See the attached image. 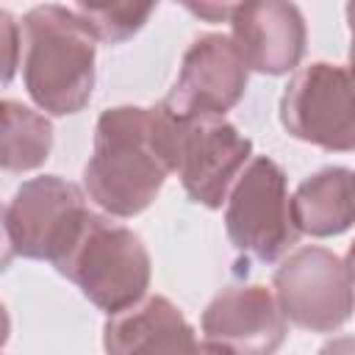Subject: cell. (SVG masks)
Segmentation results:
<instances>
[{"label":"cell","instance_id":"cell-1","mask_svg":"<svg viewBox=\"0 0 355 355\" xmlns=\"http://www.w3.org/2000/svg\"><path fill=\"white\" fill-rule=\"evenodd\" d=\"M175 172V116L161 105H116L100 114L83 186L111 216L141 214Z\"/></svg>","mask_w":355,"mask_h":355},{"label":"cell","instance_id":"cell-2","mask_svg":"<svg viewBox=\"0 0 355 355\" xmlns=\"http://www.w3.org/2000/svg\"><path fill=\"white\" fill-rule=\"evenodd\" d=\"M22 80L31 100L69 116L86 108L94 89L97 39L72 6H36L22 17Z\"/></svg>","mask_w":355,"mask_h":355},{"label":"cell","instance_id":"cell-3","mask_svg":"<svg viewBox=\"0 0 355 355\" xmlns=\"http://www.w3.org/2000/svg\"><path fill=\"white\" fill-rule=\"evenodd\" d=\"M55 269L108 316L133 308L150 288V252L144 241L130 227L100 214L86 216Z\"/></svg>","mask_w":355,"mask_h":355},{"label":"cell","instance_id":"cell-4","mask_svg":"<svg viewBox=\"0 0 355 355\" xmlns=\"http://www.w3.org/2000/svg\"><path fill=\"white\" fill-rule=\"evenodd\" d=\"M89 214L86 197L75 183L58 175L25 180L3 211L8 252L55 266L78 239Z\"/></svg>","mask_w":355,"mask_h":355},{"label":"cell","instance_id":"cell-5","mask_svg":"<svg viewBox=\"0 0 355 355\" xmlns=\"http://www.w3.org/2000/svg\"><path fill=\"white\" fill-rule=\"evenodd\" d=\"M225 230L239 252L263 263L286 255L300 230L291 216L286 172L266 155H255L230 189L225 208Z\"/></svg>","mask_w":355,"mask_h":355},{"label":"cell","instance_id":"cell-6","mask_svg":"<svg viewBox=\"0 0 355 355\" xmlns=\"http://www.w3.org/2000/svg\"><path fill=\"white\" fill-rule=\"evenodd\" d=\"M283 128L330 153L355 150V67L313 61L294 72L280 97Z\"/></svg>","mask_w":355,"mask_h":355},{"label":"cell","instance_id":"cell-7","mask_svg":"<svg viewBox=\"0 0 355 355\" xmlns=\"http://www.w3.org/2000/svg\"><path fill=\"white\" fill-rule=\"evenodd\" d=\"M272 286L283 316L311 333H333L355 311V280L324 247L294 250L277 266Z\"/></svg>","mask_w":355,"mask_h":355},{"label":"cell","instance_id":"cell-8","mask_svg":"<svg viewBox=\"0 0 355 355\" xmlns=\"http://www.w3.org/2000/svg\"><path fill=\"white\" fill-rule=\"evenodd\" d=\"M250 155L252 141L225 116H175V172L194 202L219 208Z\"/></svg>","mask_w":355,"mask_h":355},{"label":"cell","instance_id":"cell-9","mask_svg":"<svg viewBox=\"0 0 355 355\" xmlns=\"http://www.w3.org/2000/svg\"><path fill=\"white\" fill-rule=\"evenodd\" d=\"M247 72L236 42L225 33H202L183 53L178 80L164 108L178 119L225 116L247 89Z\"/></svg>","mask_w":355,"mask_h":355},{"label":"cell","instance_id":"cell-10","mask_svg":"<svg viewBox=\"0 0 355 355\" xmlns=\"http://www.w3.org/2000/svg\"><path fill=\"white\" fill-rule=\"evenodd\" d=\"M202 338L230 355H275L288 327L266 286H230L200 316Z\"/></svg>","mask_w":355,"mask_h":355},{"label":"cell","instance_id":"cell-11","mask_svg":"<svg viewBox=\"0 0 355 355\" xmlns=\"http://www.w3.org/2000/svg\"><path fill=\"white\" fill-rule=\"evenodd\" d=\"M103 347L105 355H230L205 338L200 341L180 308L161 294L108 316Z\"/></svg>","mask_w":355,"mask_h":355},{"label":"cell","instance_id":"cell-12","mask_svg":"<svg viewBox=\"0 0 355 355\" xmlns=\"http://www.w3.org/2000/svg\"><path fill=\"white\" fill-rule=\"evenodd\" d=\"M230 31L244 64L261 75H286L305 53V19L294 3H239L230 14Z\"/></svg>","mask_w":355,"mask_h":355},{"label":"cell","instance_id":"cell-13","mask_svg":"<svg viewBox=\"0 0 355 355\" xmlns=\"http://www.w3.org/2000/svg\"><path fill=\"white\" fill-rule=\"evenodd\" d=\"M291 216L300 233L327 239L355 225V172L324 166L305 178L291 197Z\"/></svg>","mask_w":355,"mask_h":355},{"label":"cell","instance_id":"cell-14","mask_svg":"<svg viewBox=\"0 0 355 355\" xmlns=\"http://www.w3.org/2000/svg\"><path fill=\"white\" fill-rule=\"evenodd\" d=\"M3 136H0V164L6 172H31L42 166L53 147V125L44 114L17 103L3 100Z\"/></svg>","mask_w":355,"mask_h":355},{"label":"cell","instance_id":"cell-15","mask_svg":"<svg viewBox=\"0 0 355 355\" xmlns=\"http://www.w3.org/2000/svg\"><path fill=\"white\" fill-rule=\"evenodd\" d=\"M75 14L86 22V28L94 33L97 42L105 44H119L130 39L155 11L153 3L136 6V3H111V6H97V3H78L72 6Z\"/></svg>","mask_w":355,"mask_h":355},{"label":"cell","instance_id":"cell-16","mask_svg":"<svg viewBox=\"0 0 355 355\" xmlns=\"http://www.w3.org/2000/svg\"><path fill=\"white\" fill-rule=\"evenodd\" d=\"M0 19H3V44H6V75H3V80L8 83L11 75H14V67H17V50H22V39H17L22 31H19V25L14 22V17L8 11H0Z\"/></svg>","mask_w":355,"mask_h":355},{"label":"cell","instance_id":"cell-17","mask_svg":"<svg viewBox=\"0 0 355 355\" xmlns=\"http://www.w3.org/2000/svg\"><path fill=\"white\" fill-rule=\"evenodd\" d=\"M316 355H355V336H338V338H330Z\"/></svg>","mask_w":355,"mask_h":355},{"label":"cell","instance_id":"cell-18","mask_svg":"<svg viewBox=\"0 0 355 355\" xmlns=\"http://www.w3.org/2000/svg\"><path fill=\"white\" fill-rule=\"evenodd\" d=\"M189 11L211 19V22H222V19H230L233 14V6H208V3H200V6H189Z\"/></svg>","mask_w":355,"mask_h":355},{"label":"cell","instance_id":"cell-19","mask_svg":"<svg viewBox=\"0 0 355 355\" xmlns=\"http://www.w3.org/2000/svg\"><path fill=\"white\" fill-rule=\"evenodd\" d=\"M347 22H349V61L355 67V3L347 6Z\"/></svg>","mask_w":355,"mask_h":355},{"label":"cell","instance_id":"cell-20","mask_svg":"<svg viewBox=\"0 0 355 355\" xmlns=\"http://www.w3.org/2000/svg\"><path fill=\"white\" fill-rule=\"evenodd\" d=\"M344 263H347V269H349V275H352V280H355V241L349 244V250H347V258H344Z\"/></svg>","mask_w":355,"mask_h":355}]
</instances>
